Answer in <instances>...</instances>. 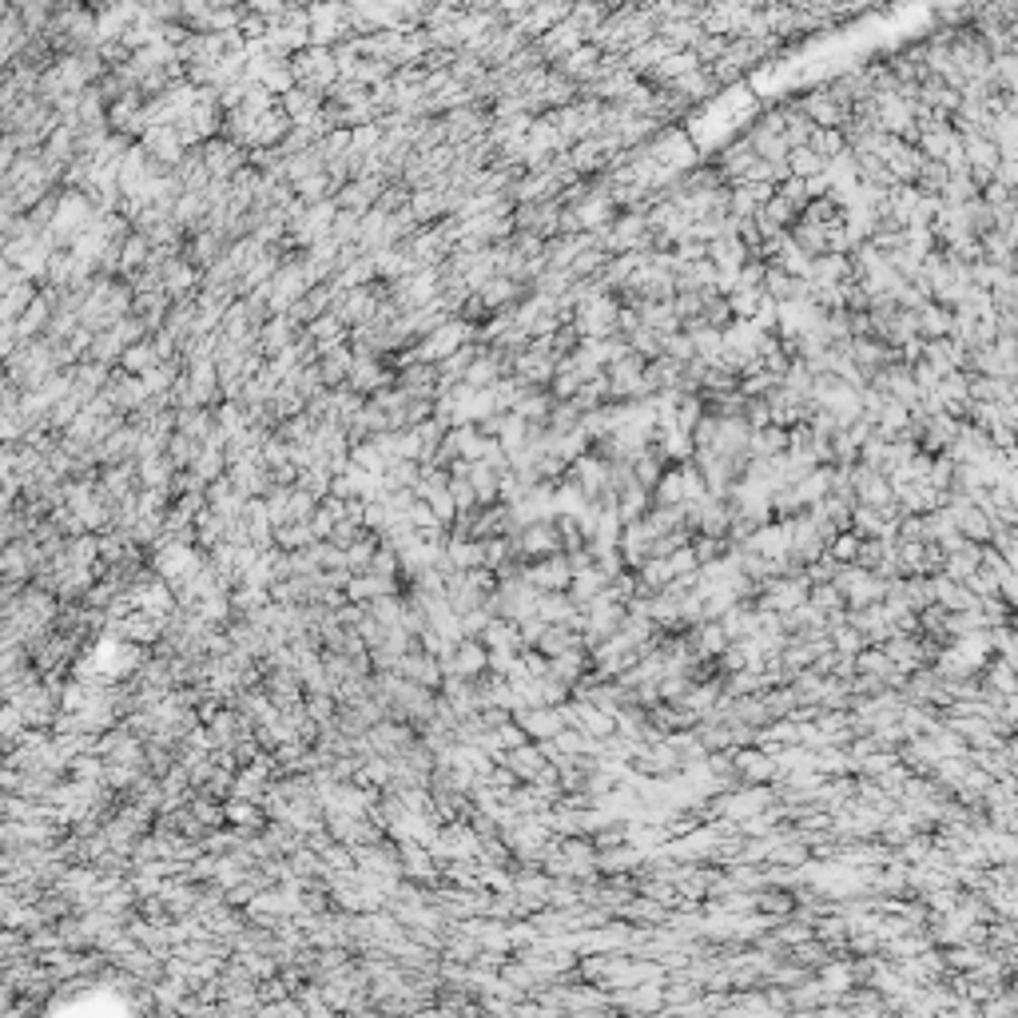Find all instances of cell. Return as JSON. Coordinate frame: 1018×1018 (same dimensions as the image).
<instances>
[{"instance_id":"38","label":"cell","mask_w":1018,"mask_h":1018,"mask_svg":"<svg viewBox=\"0 0 1018 1018\" xmlns=\"http://www.w3.org/2000/svg\"><path fill=\"white\" fill-rule=\"evenodd\" d=\"M398 565H402V557H398L394 549H386V545H382V549L374 553V561H371V573H374V577H386V581H391V577L398 573Z\"/></svg>"},{"instance_id":"40","label":"cell","mask_w":1018,"mask_h":1018,"mask_svg":"<svg viewBox=\"0 0 1018 1018\" xmlns=\"http://www.w3.org/2000/svg\"><path fill=\"white\" fill-rule=\"evenodd\" d=\"M505 422H509V414H490L485 418V422H477V430H482V438H502V430H505Z\"/></svg>"},{"instance_id":"2","label":"cell","mask_w":1018,"mask_h":1018,"mask_svg":"<svg viewBox=\"0 0 1018 1018\" xmlns=\"http://www.w3.org/2000/svg\"><path fill=\"white\" fill-rule=\"evenodd\" d=\"M203 159H207V172H212V179H235L247 164H251V152L219 136V139H207V144H203Z\"/></svg>"},{"instance_id":"3","label":"cell","mask_w":1018,"mask_h":1018,"mask_svg":"<svg viewBox=\"0 0 1018 1018\" xmlns=\"http://www.w3.org/2000/svg\"><path fill=\"white\" fill-rule=\"evenodd\" d=\"M227 251H231L227 235H219V231H203V235H192V239H187L184 259L195 267V271H203V275H207L215 263H223Z\"/></svg>"},{"instance_id":"13","label":"cell","mask_w":1018,"mask_h":1018,"mask_svg":"<svg viewBox=\"0 0 1018 1018\" xmlns=\"http://www.w3.org/2000/svg\"><path fill=\"white\" fill-rule=\"evenodd\" d=\"M553 406H557V398L549 394V391H525L522 402L514 406V414L525 418L529 426H549V414H553Z\"/></svg>"},{"instance_id":"11","label":"cell","mask_w":1018,"mask_h":1018,"mask_svg":"<svg viewBox=\"0 0 1018 1018\" xmlns=\"http://www.w3.org/2000/svg\"><path fill=\"white\" fill-rule=\"evenodd\" d=\"M291 127H295V119L283 112V104L275 108L271 116H263L259 119V136H255V152L259 147H283V139L291 136Z\"/></svg>"},{"instance_id":"23","label":"cell","mask_w":1018,"mask_h":1018,"mask_svg":"<svg viewBox=\"0 0 1018 1018\" xmlns=\"http://www.w3.org/2000/svg\"><path fill=\"white\" fill-rule=\"evenodd\" d=\"M450 442L457 446L462 462H482L485 438H482V430H477V426H454V430H450Z\"/></svg>"},{"instance_id":"30","label":"cell","mask_w":1018,"mask_h":1018,"mask_svg":"<svg viewBox=\"0 0 1018 1018\" xmlns=\"http://www.w3.org/2000/svg\"><path fill=\"white\" fill-rule=\"evenodd\" d=\"M192 470L203 477L207 485H212V482H219V477L227 474V454H223V450H212V446H203V454H199V462L192 466Z\"/></svg>"},{"instance_id":"14","label":"cell","mask_w":1018,"mask_h":1018,"mask_svg":"<svg viewBox=\"0 0 1018 1018\" xmlns=\"http://www.w3.org/2000/svg\"><path fill=\"white\" fill-rule=\"evenodd\" d=\"M139 462V457H136ZM179 470L172 462H167V454L164 457H147V462H139V490H172V477H175Z\"/></svg>"},{"instance_id":"39","label":"cell","mask_w":1018,"mask_h":1018,"mask_svg":"<svg viewBox=\"0 0 1018 1018\" xmlns=\"http://www.w3.org/2000/svg\"><path fill=\"white\" fill-rule=\"evenodd\" d=\"M514 251L525 255V259H542L545 255V239L533 235V231H517L514 235Z\"/></svg>"},{"instance_id":"19","label":"cell","mask_w":1018,"mask_h":1018,"mask_svg":"<svg viewBox=\"0 0 1018 1018\" xmlns=\"http://www.w3.org/2000/svg\"><path fill=\"white\" fill-rule=\"evenodd\" d=\"M36 295H40V283H24V287H16V291H8L5 298H0V323H16V318L36 303Z\"/></svg>"},{"instance_id":"12","label":"cell","mask_w":1018,"mask_h":1018,"mask_svg":"<svg viewBox=\"0 0 1018 1018\" xmlns=\"http://www.w3.org/2000/svg\"><path fill=\"white\" fill-rule=\"evenodd\" d=\"M410 215H414L422 227L442 223V219H446V199H442V192H438V187H422V192H414V195H410Z\"/></svg>"},{"instance_id":"42","label":"cell","mask_w":1018,"mask_h":1018,"mask_svg":"<svg viewBox=\"0 0 1018 1018\" xmlns=\"http://www.w3.org/2000/svg\"><path fill=\"white\" fill-rule=\"evenodd\" d=\"M1014 207H1018V192H1014Z\"/></svg>"},{"instance_id":"35","label":"cell","mask_w":1018,"mask_h":1018,"mask_svg":"<svg viewBox=\"0 0 1018 1018\" xmlns=\"http://www.w3.org/2000/svg\"><path fill=\"white\" fill-rule=\"evenodd\" d=\"M661 351H665V358H673V363L688 366V363H693V358H696V343H693V338H688V335L681 331V335H668Z\"/></svg>"},{"instance_id":"28","label":"cell","mask_w":1018,"mask_h":1018,"mask_svg":"<svg viewBox=\"0 0 1018 1018\" xmlns=\"http://www.w3.org/2000/svg\"><path fill=\"white\" fill-rule=\"evenodd\" d=\"M215 426H219V430H223L227 438H239V434L251 430V426H247L243 406H239V402H223V406H215Z\"/></svg>"},{"instance_id":"27","label":"cell","mask_w":1018,"mask_h":1018,"mask_svg":"<svg viewBox=\"0 0 1018 1018\" xmlns=\"http://www.w3.org/2000/svg\"><path fill=\"white\" fill-rule=\"evenodd\" d=\"M787 167H792L796 179H815V175L827 172V164L812 152V147H796V152H787Z\"/></svg>"},{"instance_id":"36","label":"cell","mask_w":1018,"mask_h":1018,"mask_svg":"<svg viewBox=\"0 0 1018 1018\" xmlns=\"http://www.w3.org/2000/svg\"><path fill=\"white\" fill-rule=\"evenodd\" d=\"M351 136H354V152H358V156H374V152H378V147H382V144H386V132H382V127H378V124H366V127H354V132H351Z\"/></svg>"},{"instance_id":"37","label":"cell","mask_w":1018,"mask_h":1018,"mask_svg":"<svg viewBox=\"0 0 1018 1018\" xmlns=\"http://www.w3.org/2000/svg\"><path fill=\"white\" fill-rule=\"evenodd\" d=\"M860 545H863V537H855V533H840V537L832 542V549H827V557H832V561L852 565V561H860Z\"/></svg>"},{"instance_id":"34","label":"cell","mask_w":1018,"mask_h":1018,"mask_svg":"<svg viewBox=\"0 0 1018 1018\" xmlns=\"http://www.w3.org/2000/svg\"><path fill=\"white\" fill-rule=\"evenodd\" d=\"M693 553H696V561H701V565L716 561V557H724V553H728V537H708V533H696V537H693Z\"/></svg>"},{"instance_id":"17","label":"cell","mask_w":1018,"mask_h":1018,"mask_svg":"<svg viewBox=\"0 0 1018 1018\" xmlns=\"http://www.w3.org/2000/svg\"><path fill=\"white\" fill-rule=\"evenodd\" d=\"M382 485L386 494H398V490H414L422 485V462H391V470L382 474Z\"/></svg>"},{"instance_id":"22","label":"cell","mask_w":1018,"mask_h":1018,"mask_svg":"<svg viewBox=\"0 0 1018 1018\" xmlns=\"http://www.w3.org/2000/svg\"><path fill=\"white\" fill-rule=\"evenodd\" d=\"M199 454H203V442H195V438H187V434H172V442H167V462H172L175 470H192V466L199 462Z\"/></svg>"},{"instance_id":"20","label":"cell","mask_w":1018,"mask_h":1018,"mask_svg":"<svg viewBox=\"0 0 1018 1018\" xmlns=\"http://www.w3.org/2000/svg\"><path fill=\"white\" fill-rule=\"evenodd\" d=\"M470 482H474V490H477V502H482V509H485V505H497V485H502V474H497L494 466L470 462Z\"/></svg>"},{"instance_id":"33","label":"cell","mask_w":1018,"mask_h":1018,"mask_svg":"<svg viewBox=\"0 0 1018 1018\" xmlns=\"http://www.w3.org/2000/svg\"><path fill=\"white\" fill-rule=\"evenodd\" d=\"M259 462H263L271 474L283 470V466H291V442H283L278 434H271V438H267V446H263V454H259Z\"/></svg>"},{"instance_id":"41","label":"cell","mask_w":1018,"mask_h":1018,"mask_svg":"<svg viewBox=\"0 0 1018 1018\" xmlns=\"http://www.w3.org/2000/svg\"><path fill=\"white\" fill-rule=\"evenodd\" d=\"M815 605H820V608H835V605H840V589H815Z\"/></svg>"},{"instance_id":"10","label":"cell","mask_w":1018,"mask_h":1018,"mask_svg":"<svg viewBox=\"0 0 1018 1018\" xmlns=\"http://www.w3.org/2000/svg\"><path fill=\"white\" fill-rule=\"evenodd\" d=\"M545 112H561V108H573L581 99V84H573L569 76H557L549 68V80H545Z\"/></svg>"},{"instance_id":"8","label":"cell","mask_w":1018,"mask_h":1018,"mask_svg":"<svg viewBox=\"0 0 1018 1018\" xmlns=\"http://www.w3.org/2000/svg\"><path fill=\"white\" fill-rule=\"evenodd\" d=\"M278 104H283V112L295 119V127H311L315 119L323 116V104H326V99H315L311 92L295 88V92H287L283 99H278Z\"/></svg>"},{"instance_id":"7","label":"cell","mask_w":1018,"mask_h":1018,"mask_svg":"<svg viewBox=\"0 0 1018 1018\" xmlns=\"http://www.w3.org/2000/svg\"><path fill=\"white\" fill-rule=\"evenodd\" d=\"M569 577H573V565H569V553H553L545 561H537L533 569L525 573V581L533 585H545V589H561Z\"/></svg>"},{"instance_id":"9","label":"cell","mask_w":1018,"mask_h":1018,"mask_svg":"<svg viewBox=\"0 0 1018 1018\" xmlns=\"http://www.w3.org/2000/svg\"><path fill=\"white\" fill-rule=\"evenodd\" d=\"M787 454V430L784 426H764V430H752V446H748V457H764V462H772V457H784Z\"/></svg>"},{"instance_id":"18","label":"cell","mask_w":1018,"mask_h":1018,"mask_svg":"<svg viewBox=\"0 0 1018 1018\" xmlns=\"http://www.w3.org/2000/svg\"><path fill=\"white\" fill-rule=\"evenodd\" d=\"M807 147H812L824 164H832V159H840L847 152V139H844L840 127H815L812 139H807Z\"/></svg>"},{"instance_id":"6","label":"cell","mask_w":1018,"mask_h":1018,"mask_svg":"<svg viewBox=\"0 0 1018 1018\" xmlns=\"http://www.w3.org/2000/svg\"><path fill=\"white\" fill-rule=\"evenodd\" d=\"M298 335H303V331H298L291 318H287V315H275L271 323L259 331V351H263L267 358H275V354H283L287 346H295Z\"/></svg>"},{"instance_id":"4","label":"cell","mask_w":1018,"mask_h":1018,"mask_svg":"<svg viewBox=\"0 0 1018 1018\" xmlns=\"http://www.w3.org/2000/svg\"><path fill=\"white\" fill-rule=\"evenodd\" d=\"M139 144H144L147 156L159 159L164 167H172V172L179 167V159L187 156V147H184V139H179V127H175V124H167V127H147Z\"/></svg>"},{"instance_id":"26","label":"cell","mask_w":1018,"mask_h":1018,"mask_svg":"<svg viewBox=\"0 0 1018 1018\" xmlns=\"http://www.w3.org/2000/svg\"><path fill=\"white\" fill-rule=\"evenodd\" d=\"M351 462H354V470H363V474H371V477H382L386 470H391V462H386L382 450H378L374 442L354 446V450H351Z\"/></svg>"},{"instance_id":"21","label":"cell","mask_w":1018,"mask_h":1018,"mask_svg":"<svg viewBox=\"0 0 1018 1018\" xmlns=\"http://www.w3.org/2000/svg\"><path fill=\"white\" fill-rule=\"evenodd\" d=\"M485 72H490V68L482 64V56H477L474 48H462V52L454 56V64H450V76H454V80H457V84H462V88L477 84V80H482Z\"/></svg>"},{"instance_id":"1","label":"cell","mask_w":1018,"mask_h":1018,"mask_svg":"<svg viewBox=\"0 0 1018 1018\" xmlns=\"http://www.w3.org/2000/svg\"><path fill=\"white\" fill-rule=\"evenodd\" d=\"M517 537V549L522 557H553V553H565V542H561V529H557V517H542V522L525 525Z\"/></svg>"},{"instance_id":"32","label":"cell","mask_w":1018,"mask_h":1018,"mask_svg":"<svg viewBox=\"0 0 1018 1018\" xmlns=\"http://www.w3.org/2000/svg\"><path fill=\"white\" fill-rule=\"evenodd\" d=\"M331 239L338 247H351V243H358V239H363V215H351V212H338V219H335V231H331Z\"/></svg>"},{"instance_id":"15","label":"cell","mask_w":1018,"mask_h":1018,"mask_svg":"<svg viewBox=\"0 0 1018 1018\" xmlns=\"http://www.w3.org/2000/svg\"><path fill=\"white\" fill-rule=\"evenodd\" d=\"M502 382V363H497V351H490L485 346L482 354H477V363L470 366V374H466V386H474V391H490V386Z\"/></svg>"},{"instance_id":"25","label":"cell","mask_w":1018,"mask_h":1018,"mask_svg":"<svg viewBox=\"0 0 1018 1018\" xmlns=\"http://www.w3.org/2000/svg\"><path fill=\"white\" fill-rule=\"evenodd\" d=\"M326 104H338V108H363L371 104V88H363L358 80H338V84L326 92Z\"/></svg>"},{"instance_id":"29","label":"cell","mask_w":1018,"mask_h":1018,"mask_svg":"<svg viewBox=\"0 0 1018 1018\" xmlns=\"http://www.w3.org/2000/svg\"><path fill=\"white\" fill-rule=\"evenodd\" d=\"M378 549H382V537L366 529L363 542H354L351 549H346V565H351V569H371V561H374Z\"/></svg>"},{"instance_id":"16","label":"cell","mask_w":1018,"mask_h":1018,"mask_svg":"<svg viewBox=\"0 0 1018 1018\" xmlns=\"http://www.w3.org/2000/svg\"><path fill=\"white\" fill-rule=\"evenodd\" d=\"M787 239H792V247H800L804 255H812V259H820V255H827V227H815V223H796L792 231H787Z\"/></svg>"},{"instance_id":"24","label":"cell","mask_w":1018,"mask_h":1018,"mask_svg":"<svg viewBox=\"0 0 1018 1018\" xmlns=\"http://www.w3.org/2000/svg\"><path fill=\"white\" fill-rule=\"evenodd\" d=\"M152 366H159V358H156V346H152V338H147V343H136V346H127V351H124V363H119V371H127V374L144 378L147 371H152Z\"/></svg>"},{"instance_id":"5","label":"cell","mask_w":1018,"mask_h":1018,"mask_svg":"<svg viewBox=\"0 0 1018 1018\" xmlns=\"http://www.w3.org/2000/svg\"><path fill=\"white\" fill-rule=\"evenodd\" d=\"M104 398H112V406L119 414H132V410H139V406L147 402V386H144V378H136V374H127V371H112V382L104 386Z\"/></svg>"},{"instance_id":"31","label":"cell","mask_w":1018,"mask_h":1018,"mask_svg":"<svg viewBox=\"0 0 1018 1018\" xmlns=\"http://www.w3.org/2000/svg\"><path fill=\"white\" fill-rule=\"evenodd\" d=\"M331 485H335V474L326 470V466H315V470H306L303 477H298V490H306L311 497H318V502L331 497Z\"/></svg>"}]
</instances>
